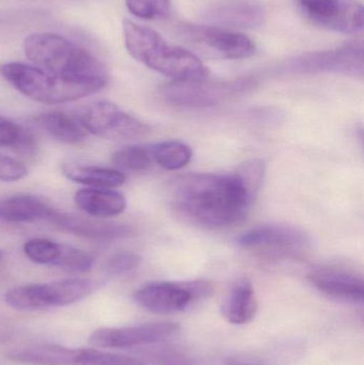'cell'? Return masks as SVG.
<instances>
[{
	"label": "cell",
	"mask_w": 364,
	"mask_h": 365,
	"mask_svg": "<svg viewBox=\"0 0 364 365\" xmlns=\"http://www.w3.org/2000/svg\"><path fill=\"white\" fill-rule=\"evenodd\" d=\"M173 208L188 221L209 227L241 222L256 200L239 173H192L175 178L170 185Z\"/></svg>",
	"instance_id": "obj_1"
},
{
	"label": "cell",
	"mask_w": 364,
	"mask_h": 365,
	"mask_svg": "<svg viewBox=\"0 0 364 365\" xmlns=\"http://www.w3.org/2000/svg\"><path fill=\"white\" fill-rule=\"evenodd\" d=\"M124 43L137 61L173 81L207 79L209 70L192 51L169 44L160 34L130 19L123 21Z\"/></svg>",
	"instance_id": "obj_2"
},
{
	"label": "cell",
	"mask_w": 364,
	"mask_h": 365,
	"mask_svg": "<svg viewBox=\"0 0 364 365\" xmlns=\"http://www.w3.org/2000/svg\"><path fill=\"white\" fill-rule=\"evenodd\" d=\"M26 57L47 72L76 81L106 86V66L93 53L68 38L51 32H36L24 41Z\"/></svg>",
	"instance_id": "obj_3"
},
{
	"label": "cell",
	"mask_w": 364,
	"mask_h": 365,
	"mask_svg": "<svg viewBox=\"0 0 364 365\" xmlns=\"http://www.w3.org/2000/svg\"><path fill=\"white\" fill-rule=\"evenodd\" d=\"M0 75L19 93L42 104L74 102L93 96L106 87L102 83L66 78L21 62L2 64Z\"/></svg>",
	"instance_id": "obj_4"
},
{
	"label": "cell",
	"mask_w": 364,
	"mask_h": 365,
	"mask_svg": "<svg viewBox=\"0 0 364 365\" xmlns=\"http://www.w3.org/2000/svg\"><path fill=\"white\" fill-rule=\"evenodd\" d=\"M100 287L91 279L74 278L48 283H33L6 291L4 302L17 311H42L76 304Z\"/></svg>",
	"instance_id": "obj_5"
},
{
	"label": "cell",
	"mask_w": 364,
	"mask_h": 365,
	"mask_svg": "<svg viewBox=\"0 0 364 365\" xmlns=\"http://www.w3.org/2000/svg\"><path fill=\"white\" fill-rule=\"evenodd\" d=\"M252 77H241L226 81H173L162 89L169 104L180 107H212L229 98H236L256 87Z\"/></svg>",
	"instance_id": "obj_6"
},
{
	"label": "cell",
	"mask_w": 364,
	"mask_h": 365,
	"mask_svg": "<svg viewBox=\"0 0 364 365\" xmlns=\"http://www.w3.org/2000/svg\"><path fill=\"white\" fill-rule=\"evenodd\" d=\"M211 283L204 280L185 282H151L135 292L134 302L140 308L156 314H173L189 308L194 302L209 297Z\"/></svg>",
	"instance_id": "obj_7"
},
{
	"label": "cell",
	"mask_w": 364,
	"mask_h": 365,
	"mask_svg": "<svg viewBox=\"0 0 364 365\" xmlns=\"http://www.w3.org/2000/svg\"><path fill=\"white\" fill-rule=\"evenodd\" d=\"M77 119L87 133L109 140H138L150 134L147 124L109 101L88 105Z\"/></svg>",
	"instance_id": "obj_8"
},
{
	"label": "cell",
	"mask_w": 364,
	"mask_h": 365,
	"mask_svg": "<svg viewBox=\"0 0 364 365\" xmlns=\"http://www.w3.org/2000/svg\"><path fill=\"white\" fill-rule=\"evenodd\" d=\"M363 47L356 43L340 48L303 53L281 66L282 72L286 74L336 73L353 77H363Z\"/></svg>",
	"instance_id": "obj_9"
},
{
	"label": "cell",
	"mask_w": 364,
	"mask_h": 365,
	"mask_svg": "<svg viewBox=\"0 0 364 365\" xmlns=\"http://www.w3.org/2000/svg\"><path fill=\"white\" fill-rule=\"evenodd\" d=\"M239 245L246 250L260 253L263 257H297L310 246L305 232L292 225H259L245 232L239 237Z\"/></svg>",
	"instance_id": "obj_10"
},
{
	"label": "cell",
	"mask_w": 364,
	"mask_h": 365,
	"mask_svg": "<svg viewBox=\"0 0 364 365\" xmlns=\"http://www.w3.org/2000/svg\"><path fill=\"white\" fill-rule=\"evenodd\" d=\"M179 32L190 44L222 59H246L256 51L251 38L227 28L181 24Z\"/></svg>",
	"instance_id": "obj_11"
},
{
	"label": "cell",
	"mask_w": 364,
	"mask_h": 365,
	"mask_svg": "<svg viewBox=\"0 0 364 365\" xmlns=\"http://www.w3.org/2000/svg\"><path fill=\"white\" fill-rule=\"evenodd\" d=\"M179 330L180 326L173 322L128 327H102L92 332L89 342L93 346L100 349H134L164 342L175 336Z\"/></svg>",
	"instance_id": "obj_12"
},
{
	"label": "cell",
	"mask_w": 364,
	"mask_h": 365,
	"mask_svg": "<svg viewBox=\"0 0 364 365\" xmlns=\"http://www.w3.org/2000/svg\"><path fill=\"white\" fill-rule=\"evenodd\" d=\"M316 25L345 34H363V6L358 0H296Z\"/></svg>",
	"instance_id": "obj_13"
},
{
	"label": "cell",
	"mask_w": 364,
	"mask_h": 365,
	"mask_svg": "<svg viewBox=\"0 0 364 365\" xmlns=\"http://www.w3.org/2000/svg\"><path fill=\"white\" fill-rule=\"evenodd\" d=\"M24 252L33 263L53 266L68 272H89L93 266V257L85 251L44 238L26 242Z\"/></svg>",
	"instance_id": "obj_14"
},
{
	"label": "cell",
	"mask_w": 364,
	"mask_h": 365,
	"mask_svg": "<svg viewBox=\"0 0 364 365\" xmlns=\"http://www.w3.org/2000/svg\"><path fill=\"white\" fill-rule=\"evenodd\" d=\"M310 283L321 293L339 302L363 304V277L353 270L337 266H323L308 274Z\"/></svg>",
	"instance_id": "obj_15"
},
{
	"label": "cell",
	"mask_w": 364,
	"mask_h": 365,
	"mask_svg": "<svg viewBox=\"0 0 364 365\" xmlns=\"http://www.w3.org/2000/svg\"><path fill=\"white\" fill-rule=\"evenodd\" d=\"M205 19L213 26L227 29H252L266 21V12L261 4L250 0H222L212 4Z\"/></svg>",
	"instance_id": "obj_16"
},
{
	"label": "cell",
	"mask_w": 364,
	"mask_h": 365,
	"mask_svg": "<svg viewBox=\"0 0 364 365\" xmlns=\"http://www.w3.org/2000/svg\"><path fill=\"white\" fill-rule=\"evenodd\" d=\"M48 221L62 231L83 237L98 240H113L125 238L134 234V230L125 225L105 222L96 219L85 218L75 215L53 212Z\"/></svg>",
	"instance_id": "obj_17"
},
{
	"label": "cell",
	"mask_w": 364,
	"mask_h": 365,
	"mask_svg": "<svg viewBox=\"0 0 364 365\" xmlns=\"http://www.w3.org/2000/svg\"><path fill=\"white\" fill-rule=\"evenodd\" d=\"M83 349L56 344H38L14 349L9 359L29 365H79Z\"/></svg>",
	"instance_id": "obj_18"
},
{
	"label": "cell",
	"mask_w": 364,
	"mask_h": 365,
	"mask_svg": "<svg viewBox=\"0 0 364 365\" xmlns=\"http://www.w3.org/2000/svg\"><path fill=\"white\" fill-rule=\"evenodd\" d=\"M256 312L258 299L251 282L247 279L237 281L224 300L222 317L233 325H245L256 317Z\"/></svg>",
	"instance_id": "obj_19"
},
{
	"label": "cell",
	"mask_w": 364,
	"mask_h": 365,
	"mask_svg": "<svg viewBox=\"0 0 364 365\" xmlns=\"http://www.w3.org/2000/svg\"><path fill=\"white\" fill-rule=\"evenodd\" d=\"M74 200L77 207L95 218L118 216L126 207L125 197L109 188L81 189L77 191Z\"/></svg>",
	"instance_id": "obj_20"
},
{
	"label": "cell",
	"mask_w": 364,
	"mask_h": 365,
	"mask_svg": "<svg viewBox=\"0 0 364 365\" xmlns=\"http://www.w3.org/2000/svg\"><path fill=\"white\" fill-rule=\"evenodd\" d=\"M53 212L51 206L32 195H13L0 200V219L11 222L48 220Z\"/></svg>",
	"instance_id": "obj_21"
},
{
	"label": "cell",
	"mask_w": 364,
	"mask_h": 365,
	"mask_svg": "<svg viewBox=\"0 0 364 365\" xmlns=\"http://www.w3.org/2000/svg\"><path fill=\"white\" fill-rule=\"evenodd\" d=\"M34 123L51 138L66 145H78L87 137V130L77 118L61 111H51L34 118Z\"/></svg>",
	"instance_id": "obj_22"
},
{
	"label": "cell",
	"mask_w": 364,
	"mask_h": 365,
	"mask_svg": "<svg viewBox=\"0 0 364 365\" xmlns=\"http://www.w3.org/2000/svg\"><path fill=\"white\" fill-rule=\"evenodd\" d=\"M62 173L70 181L87 185L91 188H117L126 181L124 173L117 169L85 166L74 163L62 165Z\"/></svg>",
	"instance_id": "obj_23"
},
{
	"label": "cell",
	"mask_w": 364,
	"mask_h": 365,
	"mask_svg": "<svg viewBox=\"0 0 364 365\" xmlns=\"http://www.w3.org/2000/svg\"><path fill=\"white\" fill-rule=\"evenodd\" d=\"M153 162L166 170H180L189 164L192 158L190 147L181 141L170 140L156 143L151 149Z\"/></svg>",
	"instance_id": "obj_24"
},
{
	"label": "cell",
	"mask_w": 364,
	"mask_h": 365,
	"mask_svg": "<svg viewBox=\"0 0 364 365\" xmlns=\"http://www.w3.org/2000/svg\"><path fill=\"white\" fill-rule=\"evenodd\" d=\"M113 165L121 170L128 173H145L151 168L153 158H152L151 149L145 147L124 148L113 154L111 158Z\"/></svg>",
	"instance_id": "obj_25"
},
{
	"label": "cell",
	"mask_w": 364,
	"mask_h": 365,
	"mask_svg": "<svg viewBox=\"0 0 364 365\" xmlns=\"http://www.w3.org/2000/svg\"><path fill=\"white\" fill-rule=\"evenodd\" d=\"M33 145V137L26 128L0 115V147L28 152Z\"/></svg>",
	"instance_id": "obj_26"
},
{
	"label": "cell",
	"mask_w": 364,
	"mask_h": 365,
	"mask_svg": "<svg viewBox=\"0 0 364 365\" xmlns=\"http://www.w3.org/2000/svg\"><path fill=\"white\" fill-rule=\"evenodd\" d=\"M128 11L145 21L164 19L170 10V0H125Z\"/></svg>",
	"instance_id": "obj_27"
},
{
	"label": "cell",
	"mask_w": 364,
	"mask_h": 365,
	"mask_svg": "<svg viewBox=\"0 0 364 365\" xmlns=\"http://www.w3.org/2000/svg\"><path fill=\"white\" fill-rule=\"evenodd\" d=\"M79 365H147L142 360L98 349H83Z\"/></svg>",
	"instance_id": "obj_28"
},
{
	"label": "cell",
	"mask_w": 364,
	"mask_h": 365,
	"mask_svg": "<svg viewBox=\"0 0 364 365\" xmlns=\"http://www.w3.org/2000/svg\"><path fill=\"white\" fill-rule=\"evenodd\" d=\"M141 257L137 253L123 251L113 255L106 263L107 274L121 277L132 274L140 266Z\"/></svg>",
	"instance_id": "obj_29"
},
{
	"label": "cell",
	"mask_w": 364,
	"mask_h": 365,
	"mask_svg": "<svg viewBox=\"0 0 364 365\" xmlns=\"http://www.w3.org/2000/svg\"><path fill=\"white\" fill-rule=\"evenodd\" d=\"M28 171L25 165L0 154V181L16 182L24 179Z\"/></svg>",
	"instance_id": "obj_30"
},
{
	"label": "cell",
	"mask_w": 364,
	"mask_h": 365,
	"mask_svg": "<svg viewBox=\"0 0 364 365\" xmlns=\"http://www.w3.org/2000/svg\"><path fill=\"white\" fill-rule=\"evenodd\" d=\"M156 365H194L192 360L177 351H160L154 357Z\"/></svg>",
	"instance_id": "obj_31"
},
{
	"label": "cell",
	"mask_w": 364,
	"mask_h": 365,
	"mask_svg": "<svg viewBox=\"0 0 364 365\" xmlns=\"http://www.w3.org/2000/svg\"><path fill=\"white\" fill-rule=\"evenodd\" d=\"M226 365H267L254 358L231 357L226 360Z\"/></svg>",
	"instance_id": "obj_32"
},
{
	"label": "cell",
	"mask_w": 364,
	"mask_h": 365,
	"mask_svg": "<svg viewBox=\"0 0 364 365\" xmlns=\"http://www.w3.org/2000/svg\"><path fill=\"white\" fill-rule=\"evenodd\" d=\"M2 259V252H1V251H0V259Z\"/></svg>",
	"instance_id": "obj_33"
}]
</instances>
